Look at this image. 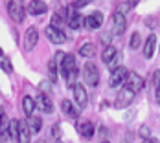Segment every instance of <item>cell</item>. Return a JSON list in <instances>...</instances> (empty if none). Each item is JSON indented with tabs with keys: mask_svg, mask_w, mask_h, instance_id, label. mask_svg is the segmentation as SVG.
I'll use <instances>...</instances> for the list:
<instances>
[{
	"mask_svg": "<svg viewBox=\"0 0 160 143\" xmlns=\"http://www.w3.org/2000/svg\"><path fill=\"white\" fill-rule=\"evenodd\" d=\"M61 74H63L64 81L68 86L74 84V79L78 77V66H76V57L72 53H64L63 59H61Z\"/></svg>",
	"mask_w": 160,
	"mask_h": 143,
	"instance_id": "obj_1",
	"label": "cell"
},
{
	"mask_svg": "<svg viewBox=\"0 0 160 143\" xmlns=\"http://www.w3.org/2000/svg\"><path fill=\"white\" fill-rule=\"evenodd\" d=\"M6 7H8L9 17H11L15 22H22V20H24V17H26V9H24L22 0H6Z\"/></svg>",
	"mask_w": 160,
	"mask_h": 143,
	"instance_id": "obj_2",
	"label": "cell"
},
{
	"mask_svg": "<svg viewBox=\"0 0 160 143\" xmlns=\"http://www.w3.org/2000/svg\"><path fill=\"white\" fill-rule=\"evenodd\" d=\"M83 77L87 81L88 86H98L99 83V70L94 63H87L83 66Z\"/></svg>",
	"mask_w": 160,
	"mask_h": 143,
	"instance_id": "obj_3",
	"label": "cell"
},
{
	"mask_svg": "<svg viewBox=\"0 0 160 143\" xmlns=\"http://www.w3.org/2000/svg\"><path fill=\"white\" fill-rule=\"evenodd\" d=\"M132 99H134V92L129 90L127 86H125V88H122V90L118 92L116 101H114V107H116V108H127L129 105L132 103Z\"/></svg>",
	"mask_w": 160,
	"mask_h": 143,
	"instance_id": "obj_4",
	"label": "cell"
},
{
	"mask_svg": "<svg viewBox=\"0 0 160 143\" xmlns=\"http://www.w3.org/2000/svg\"><path fill=\"white\" fill-rule=\"evenodd\" d=\"M72 92H74V99H76V103H78V108L83 110V108L87 107V103H88V95H87L85 86L79 84V83H74V84H72Z\"/></svg>",
	"mask_w": 160,
	"mask_h": 143,
	"instance_id": "obj_5",
	"label": "cell"
},
{
	"mask_svg": "<svg viewBox=\"0 0 160 143\" xmlns=\"http://www.w3.org/2000/svg\"><path fill=\"white\" fill-rule=\"evenodd\" d=\"M37 42H39V30L35 26H30L24 33V50L32 51L33 48L37 46Z\"/></svg>",
	"mask_w": 160,
	"mask_h": 143,
	"instance_id": "obj_6",
	"label": "cell"
},
{
	"mask_svg": "<svg viewBox=\"0 0 160 143\" xmlns=\"http://www.w3.org/2000/svg\"><path fill=\"white\" fill-rule=\"evenodd\" d=\"M123 83H125V86H127L129 90H132L134 94H138V92L144 88V79H142L138 74H134V72H129Z\"/></svg>",
	"mask_w": 160,
	"mask_h": 143,
	"instance_id": "obj_7",
	"label": "cell"
},
{
	"mask_svg": "<svg viewBox=\"0 0 160 143\" xmlns=\"http://www.w3.org/2000/svg\"><path fill=\"white\" fill-rule=\"evenodd\" d=\"M44 33H46V37H48V41L52 44H64V41H66V35H64L63 30L57 28V26H52V24H50Z\"/></svg>",
	"mask_w": 160,
	"mask_h": 143,
	"instance_id": "obj_8",
	"label": "cell"
},
{
	"mask_svg": "<svg viewBox=\"0 0 160 143\" xmlns=\"http://www.w3.org/2000/svg\"><path fill=\"white\" fill-rule=\"evenodd\" d=\"M127 74H129V70H127V68H123V66L114 68V70H112V74H111V79H109V86H111V88L120 86V84L125 81Z\"/></svg>",
	"mask_w": 160,
	"mask_h": 143,
	"instance_id": "obj_9",
	"label": "cell"
},
{
	"mask_svg": "<svg viewBox=\"0 0 160 143\" xmlns=\"http://www.w3.org/2000/svg\"><path fill=\"white\" fill-rule=\"evenodd\" d=\"M103 24V13L101 11H94L88 17H85V28L88 30H99Z\"/></svg>",
	"mask_w": 160,
	"mask_h": 143,
	"instance_id": "obj_10",
	"label": "cell"
},
{
	"mask_svg": "<svg viewBox=\"0 0 160 143\" xmlns=\"http://www.w3.org/2000/svg\"><path fill=\"white\" fill-rule=\"evenodd\" d=\"M35 107H37L39 110H42L44 114H50V112L53 110V103H52V99H50L44 92H41V94L37 95V99H35Z\"/></svg>",
	"mask_w": 160,
	"mask_h": 143,
	"instance_id": "obj_11",
	"label": "cell"
},
{
	"mask_svg": "<svg viewBox=\"0 0 160 143\" xmlns=\"http://www.w3.org/2000/svg\"><path fill=\"white\" fill-rule=\"evenodd\" d=\"M127 28V18L122 11H116L114 13V28H112V33L114 35H122Z\"/></svg>",
	"mask_w": 160,
	"mask_h": 143,
	"instance_id": "obj_12",
	"label": "cell"
},
{
	"mask_svg": "<svg viewBox=\"0 0 160 143\" xmlns=\"http://www.w3.org/2000/svg\"><path fill=\"white\" fill-rule=\"evenodd\" d=\"M48 11V6H46V2H42V0H32L30 4H28V13L33 17L37 15H44Z\"/></svg>",
	"mask_w": 160,
	"mask_h": 143,
	"instance_id": "obj_13",
	"label": "cell"
},
{
	"mask_svg": "<svg viewBox=\"0 0 160 143\" xmlns=\"http://www.w3.org/2000/svg\"><path fill=\"white\" fill-rule=\"evenodd\" d=\"M66 24L70 30H79L81 26H85V17L81 13H70L66 18Z\"/></svg>",
	"mask_w": 160,
	"mask_h": 143,
	"instance_id": "obj_14",
	"label": "cell"
},
{
	"mask_svg": "<svg viewBox=\"0 0 160 143\" xmlns=\"http://www.w3.org/2000/svg\"><path fill=\"white\" fill-rule=\"evenodd\" d=\"M78 132H79L83 138L90 140L94 136V123H90V121H81V123H78Z\"/></svg>",
	"mask_w": 160,
	"mask_h": 143,
	"instance_id": "obj_15",
	"label": "cell"
},
{
	"mask_svg": "<svg viewBox=\"0 0 160 143\" xmlns=\"http://www.w3.org/2000/svg\"><path fill=\"white\" fill-rule=\"evenodd\" d=\"M61 108H63V114L66 117H78L79 116V108H76L74 103L68 101V99H63L61 101Z\"/></svg>",
	"mask_w": 160,
	"mask_h": 143,
	"instance_id": "obj_16",
	"label": "cell"
},
{
	"mask_svg": "<svg viewBox=\"0 0 160 143\" xmlns=\"http://www.w3.org/2000/svg\"><path fill=\"white\" fill-rule=\"evenodd\" d=\"M32 132H30V127L26 121H18V141L20 143H28L32 141Z\"/></svg>",
	"mask_w": 160,
	"mask_h": 143,
	"instance_id": "obj_17",
	"label": "cell"
},
{
	"mask_svg": "<svg viewBox=\"0 0 160 143\" xmlns=\"http://www.w3.org/2000/svg\"><path fill=\"white\" fill-rule=\"evenodd\" d=\"M155 46H157V35H149L147 41H145V44H144V57L145 59H151L153 57Z\"/></svg>",
	"mask_w": 160,
	"mask_h": 143,
	"instance_id": "obj_18",
	"label": "cell"
},
{
	"mask_svg": "<svg viewBox=\"0 0 160 143\" xmlns=\"http://www.w3.org/2000/svg\"><path fill=\"white\" fill-rule=\"evenodd\" d=\"M28 127H30V132L32 134H37V132H41V128H42V119L39 117V116H28Z\"/></svg>",
	"mask_w": 160,
	"mask_h": 143,
	"instance_id": "obj_19",
	"label": "cell"
},
{
	"mask_svg": "<svg viewBox=\"0 0 160 143\" xmlns=\"http://www.w3.org/2000/svg\"><path fill=\"white\" fill-rule=\"evenodd\" d=\"M35 108H37V107H35V99L30 97V95H26V97L22 99V110H24V114H26V116H32Z\"/></svg>",
	"mask_w": 160,
	"mask_h": 143,
	"instance_id": "obj_20",
	"label": "cell"
},
{
	"mask_svg": "<svg viewBox=\"0 0 160 143\" xmlns=\"http://www.w3.org/2000/svg\"><path fill=\"white\" fill-rule=\"evenodd\" d=\"M94 53H96V46H94L92 42H85V44L79 48V55L81 57L90 59V57H94Z\"/></svg>",
	"mask_w": 160,
	"mask_h": 143,
	"instance_id": "obj_21",
	"label": "cell"
},
{
	"mask_svg": "<svg viewBox=\"0 0 160 143\" xmlns=\"http://www.w3.org/2000/svg\"><path fill=\"white\" fill-rule=\"evenodd\" d=\"M116 51H118V50H116V48L112 46H105V50H103V51H101V59H103V63L107 64L109 63V61H111L112 57H114V55H116Z\"/></svg>",
	"mask_w": 160,
	"mask_h": 143,
	"instance_id": "obj_22",
	"label": "cell"
},
{
	"mask_svg": "<svg viewBox=\"0 0 160 143\" xmlns=\"http://www.w3.org/2000/svg\"><path fill=\"white\" fill-rule=\"evenodd\" d=\"M9 136H11V141H18V121L17 119L9 121Z\"/></svg>",
	"mask_w": 160,
	"mask_h": 143,
	"instance_id": "obj_23",
	"label": "cell"
},
{
	"mask_svg": "<svg viewBox=\"0 0 160 143\" xmlns=\"http://www.w3.org/2000/svg\"><path fill=\"white\" fill-rule=\"evenodd\" d=\"M48 75H50V83H55V81H57V63H55V61H50Z\"/></svg>",
	"mask_w": 160,
	"mask_h": 143,
	"instance_id": "obj_24",
	"label": "cell"
},
{
	"mask_svg": "<svg viewBox=\"0 0 160 143\" xmlns=\"http://www.w3.org/2000/svg\"><path fill=\"white\" fill-rule=\"evenodd\" d=\"M120 61H122V53H120V51H116V55H114L111 61L107 63V66H109L111 70H114V68H118V66H120Z\"/></svg>",
	"mask_w": 160,
	"mask_h": 143,
	"instance_id": "obj_25",
	"label": "cell"
},
{
	"mask_svg": "<svg viewBox=\"0 0 160 143\" xmlns=\"http://www.w3.org/2000/svg\"><path fill=\"white\" fill-rule=\"evenodd\" d=\"M129 46H131V50H138V46H140V33H132L131 35V42H129Z\"/></svg>",
	"mask_w": 160,
	"mask_h": 143,
	"instance_id": "obj_26",
	"label": "cell"
},
{
	"mask_svg": "<svg viewBox=\"0 0 160 143\" xmlns=\"http://www.w3.org/2000/svg\"><path fill=\"white\" fill-rule=\"evenodd\" d=\"M0 68H2L4 72H8V74H9V72L13 70V66H11V63H9L8 59H4L2 55H0Z\"/></svg>",
	"mask_w": 160,
	"mask_h": 143,
	"instance_id": "obj_27",
	"label": "cell"
},
{
	"mask_svg": "<svg viewBox=\"0 0 160 143\" xmlns=\"http://www.w3.org/2000/svg\"><path fill=\"white\" fill-rule=\"evenodd\" d=\"M92 0H76L74 4H72V7H76V9H81V7H85V6H88Z\"/></svg>",
	"mask_w": 160,
	"mask_h": 143,
	"instance_id": "obj_28",
	"label": "cell"
},
{
	"mask_svg": "<svg viewBox=\"0 0 160 143\" xmlns=\"http://www.w3.org/2000/svg\"><path fill=\"white\" fill-rule=\"evenodd\" d=\"M61 22H64V20L59 17V13H53V15H52V26H57V28H59Z\"/></svg>",
	"mask_w": 160,
	"mask_h": 143,
	"instance_id": "obj_29",
	"label": "cell"
},
{
	"mask_svg": "<svg viewBox=\"0 0 160 143\" xmlns=\"http://www.w3.org/2000/svg\"><path fill=\"white\" fill-rule=\"evenodd\" d=\"M140 134L144 136V141H151V134H149V128H147V127L140 128Z\"/></svg>",
	"mask_w": 160,
	"mask_h": 143,
	"instance_id": "obj_30",
	"label": "cell"
},
{
	"mask_svg": "<svg viewBox=\"0 0 160 143\" xmlns=\"http://www.w3.org/2000/svg\"><path fill=\"white\" fill-rule=\"evenodd\" d=\"M153 83H155V88L160 86V70H155V74H153Z\"/></svg>",
	"mask_w": 160,
	"mask_h": 143,
	"instance_id": "obj_31",
	"label": "cell"
},
{
	"mask_svg": "<svg viewBox=\"0 0 160 143\" xmlns=\"http://www.w3.org/2000/svg\"><path fill=\"white\" fill-rule=\"evenodd\" d=\"M155 95H157V103L160 105V86L157 88V94H155Z\"/></svg>",
	"mask_w": 160,
	"mask_h": 143,
	"instance_id": "obj_32",
	"label": "cell"
},
{
	"mask_svg": "<svg viewBox=\"0 0 160 143\" xmlns=\"http://www.w3.org/2000/svg\"><path fill=\"white\" fill-rule=\"evenodd\" d=\"M6 116V112H4V107H0V121H2V117Z\"/></svg>",
	"mask_w": 160,
	"mask_h": 143,
	"instance_id": "obj_33",
	"label": "cell"
},
{
	"mask_svg": "<svg viewBox=\"0 0 160 143\" xmlns=\"http://www.w3.org/2000/svg\"><path fill=\"white\" fill-rule=\"evenodd\" d=\"M134 2H138V0H132V4H134Z\"/></svg>",
	"mask_w": 160,
	"mask_h": 143,
	"instance_id": "obj_34",
	"label": "cell"
}]
</instances>
